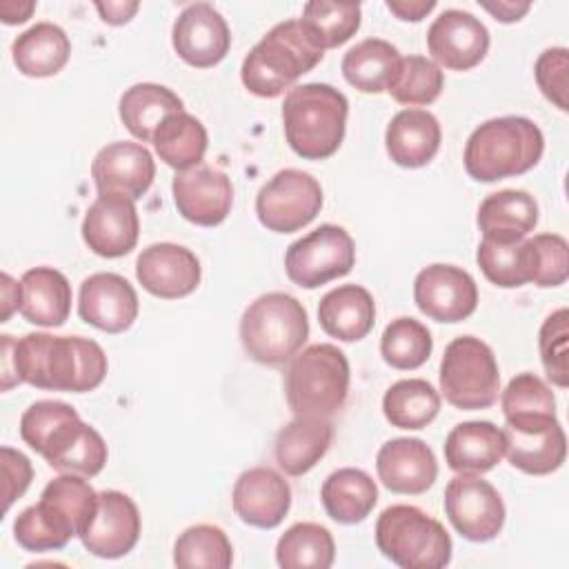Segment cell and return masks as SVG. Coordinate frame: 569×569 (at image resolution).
Listing matches in <instances>:
<instances>
[{"instance_id":"6da1fadb","label":"cell","mask_w":569,"mask_h":569,"mask_svg":"<svg viewBox=\"0 0 569 569\" xmlns=\"http://www.w3.org/2000/svg\"><path fill=\"white\" fill-rule=\"evenodd\" d=\"M2 391L27 382L38 389L84 393L107 376L102 347L82 336L27 333L20 340L2 336Z\"/></svg>"},{"instance_id":"7a4b0ae2","label":"cell","mask_w":569,"mask_h":569,"mask_svg":"<svg viewBox=\"0 0 569 569\" xmlns=\"http://www.w3.org/2000/svg\"><path fill=\"white\" fill-rule=\"evenodd\" d=\"M98 509V493L78 473L53 478L38 505L27 507L13 522V536L27 551H56L80 536Z\"/></svg>"},{"instance_id":"3957f363","label":"cell","mask_w":569,"mask_h":569,"mask_svg":"<svg viewBox=\"0 0 569 569\" xmlns=\"http://www.w3.org/2000/svg\"><path fill=\"white\" fill-rule=\"evenodd\" d=\"M322 56L325 49L300 20H284L251 47L242 60L240 78L253 96L276 98L311 71Z\"/></svg>"},{"instance_id":"277c9868","label":"cell","mask_w":569,"mask_h":569,"mask_svg":"<svg viewBox=\"0 0 569 569\" xmlns=\"http://www.w3.org/2000/svg\"><path fill=\"white\" fill-rule=\"evenodd\" d=\"M545 151L540 127L525 116L478 124L465 144V169L478 182H496L533 169Z\"/></svg>"},{"instance_id":"5b68a950","label":"cell","mask_w":569,"mask_h":569,"mask_svg":"<svg viewBox=\"0 0 569 569\" xmlns=\"http://www.w3.org/2000/svg\"><path fill=\"white\" fill-rule=\"evenodd\" d=\"M349 102L342 91L325 82L289 89L282 102V124L289 147L305 160H325L345 140Z\"/></svg>"},{"instance_id":"8992f818","label":"cell","mask_w":569,"mask_h":569,"mask_svg":"<svg viewBox=\"0 0 569 569\" xmlns=\"http://www.w3.org/2000/svg\"><path fill=\"white\" fill-rule=\"evenodd\" d=\"M309 338L307 309L284 291L256 298L240 318V342L247 356L260 365L291 360Z\"/></svg>"},{"instance_id":"52a82bcc","label":"cell","mask_w":569,"mask_h":569,"mask_svg":"<svg viewBox=\"0 0 569 569\" xmlns=\"http://www.w3.org/2000/svg\"><path fill=\"white\" fill-rule=\"evenodd\" d=\"M284 393L296 416L329 418L338 413L349 393V360L329 342L298 351L284 371Z\"/></svg>"},{"instance_id":"ba28073f","label":"cell","mask_w":569,"mask_h":569,"mask_svg":"<svg viewBox=\"0 0 569 569\" xmlns=\"http://www.w3.org/2000/svg\"><path fill=\"white\" fill-rule=\"evenodd\" d=\"M376 545L402 569H440L451 560V538L442 522L413 505H391L378 516Z\"/></svg>"},{"instance_id":"9c48e42d","label":"cell","mask_w":569,"mask_h":569,"mask_svg":"<svg viewBox=\"0 0 569 569\" xmlns=\"http://www.w3.org/2000/svg\"><path fill=\"white\" fill-rule=\"evenodd\" d=\"M440 391L458 409H487L498 400L500 371L487 342L476 336L453 338L440 362Z\"/></svg>"},{"instance_id":"30bf717a","label":"cell","mask_w":569,"mask_h":569,"mask_svg":"<svg viewBox=\"0 0 569 569\" xmlns=\"http://www.w3.org/2000/svg\"><path fill=\"white\" fill-rule=\"evenodd\" d=\"M356 264L353 238L338 224H320L291 242L284 253V269L293 284L316 289L347 276Z\"/></svg>"},{"instance_id":"8fae6325","label":"cell","mask_w":569,"mask_h":569,"mask_svg":"<svg viewBox=\"0 0 569 569\" xmlns=\"http://www.w3.org/2000/svg\"><path fill=\"white\" fill-rule=\"evenodd\" d=\"M320 209L322 187L311 173L300 169L278 171L256 196L260 224L276 233H293L307 227Z\"/></svg>"},{"instance_id":"7c38bea8","label":"cell","mask_w":569,"mask_h":569,"mask_svg":"<svg viewBox=\"0 0 569 569\" xmlns=\"http://www.w3.org/2000/svg\"><path fill=\"white\" fill-rule=\"evenodd\" d=\"M505 453L529 476H547L567 458V436L556 413H525L505 418Z\"/></svg>"},{"instance_id":"4fadbf2b","label":"cell","mask_w":569,"mask_h":569,"mask_svg":"<svg viewBox=\"0 0 569 569\" xmlns=\"http://www.w3.org/2000/svg\"><path fill=\"white\" fill-rule=\"evenodd\" d=\"M445 513L453 529L471 540H493L505 525V502L496 487L473 473H458L445 487Z\"/></svg>"},{"instance_id":"5bb4252c","label":"cell","mask_w":569,"mask_h":569,"mask_svg":"<svg viewBox=\"0 0 569 569\" xmlns=\"http://www.w3.org/2000/svg\"><path fill=\"white\" fill-rule=\"evenodd\" d=\"M413 300L436 322H460L476 311L478 287L471 273L456 264H429L413 280Z\"/></svg>"},{"instance_id":"9a60e30c","label":"cell","mask_w":569,"mask_h":569,"mask_svg":"<svg viewBox=\"0 0 569 569\" xmlns=\"http://www.w3.org/2000/svg\"><path fill=\"white\" fill-rule=\"evenodd\" d=\"M178 213L200 227L220 224L233 204V187L224 171L211 164H196L178 171L171 182Z\"/></svg>"},{"instance_id":"2e32d148","label":"cell","mask_w":569,"mask_h":569,"mask_svg":"<svg viewBox=\"0 0 569 569\" xmlns=\"http://www.w3.org/2000/svg\"><path fill=\"white\" fill-rule=\"evenodd\" d=\"M427 49L445 69L467 71L482 62L489 51L487 27L462 9H445L427 31Z\"/></svg>"},{"instance_id":"e0dca14e","label":"cell","mask_w":569,"mask_h":569,"mask_svg":"<svg viewBox=\"0 0 569 569\" xmlns=\"http://www.w3.org/2000/svg\"><path fill=\"white\" fill-rule=\"evenodd\" d=\"M171 42L176 53L191 67L207 69L218 64L229 47L231 33L222 13L209 2H193L173 22Z\"/></svg>"},{"instance_id":"ac0fdd59","label":"cell","mask_w":569,"mask_h":569,"mask_svg":"<svg viewBox=\"0 0 569 569\" xmlns=\"http://www.w3.org/2000/svg\"><path fill=\"white\" fill-rule=\"evenodd\" d=\"M140 538V511L136 502L116 489L98 493V509L80 540L98 558H120L129 553Z\"/></svg>"},{"instance_id":"d6986e66","label":"cell","mask_w":569,"mask_h":569,"mask_svg":"<svg viewBox=\"0 0 569 569\" xmlns=\"http://www.w3.org/2000/svg\"><path fill=\"white\" fill-rule=\"evenodd\" d=\"M138 233L136 204L120 193H98L82 220V240L102 258L127 256L136 247Z\"/></svg>"},{"instance_id":"ffe728a7","label":"cell","mask_w":569,"mask_h":569,"mask_svg":"<svg viewBox=\"0 0 569 569\" xmlns=\"http://www.w3.org/2000/svg\"><path fill=\"white\" fill-rule=\"evenodd\" d=\"M200 260L182 244L156 242L140 251L136 278L156 298H184L200 284Z\"/></svg>"},{"instance_id":"44dd1931","label":"cell","mask_w":569,"mask_h":569,"mask_svg":"<svg viewBox=\"0 0 569 569\" xmlns=\"http://www.w3.org/2000/svg\"><path fill=\"white\" fill-rule=\"evenodd\" d=\"M78 313L100 331L122 333L138 318V293L120 273L100 271L82 280Z\"/></svg>"},{"instance_id":"7402d4cb","label":"cell","mask_w":569,"mask_h":569,"mask_svg":"<svg viewBox=\"0 0 569 569\" xmlns=\"http://www.w3.org/2000/svg\"><path fill=\"white\" fill-rule=\"evenodd\" d=\"M156 176L153 156L138 142H111L91 162V178L98 193H120L131 200L142 198Z\"/></svg>"},{"instance_id":"603a6c76","label":"cell","mask_w":569,"mask_h":569,"mask_svg":"<svg viewBox=\"0 0 569 569\" xmlns=\"http://www.w3.org/2000/svg\"><path fill=\"white\" fill-rule=\"evenodd\" d=\"M231 502L242 522L258 529H273L291 507V489L271 467H251L238 476Z\"/></svg>"},{"instance_id":"cb8c5ba5","label":"cell","mask_w":569,"mask_h":569,"mask_svg":"<svg viewBox=\"0 0 569 569\" xmlns=\"http://www.w3.org/2000/svg\"><path fill=\"white\" fill-rule=\"evenodd\" d=\"M38 453L62 473L98 476L107 465V442L102 436L80 420L78 413L64 418L42 442Z\"/></svg>"},{"instance_id":"d4e9b609","label":"cell","mask_w":569,"mask_h":569,"mask_svg":"<svg viewBox=\"0 0 569 569\" xmlns=\"http://www.w3.org/2000/svg\"><path fill=\"white\" fill-rule=\"evenodd\" d=\"M376 471L389 491L418 496L433 485L438 462L425 440L393 438L378 449Z\"/></svg>"},{"instance_id":"484cf974","label":"cell","mask_w":569,"mask_h":569,"mask_svg":"<svg viewBox=\"0 0 569 569\" xmlns=\"http://www.w3.org/2000/svg\"><path fill=\"white\" fill-rule=\"evenodd\" d=\"M438 118L427 109H402L387 124L385 147L389 158L407 169L425 167L440 149Z\"/></svg>"},{"instance_id":"4316f807","label":"cell","mask_w":569,"mask_h":569,"mask_svg":"<svg viewBox=\"0 0 569 569\" xmlns=\"http://www.w3.org/2000/svg\"><path fill=\"white\" fill-rule=\"evenodd\" d=\"M322 331L342 342L362 340L376 322V302L360 284H340L327 291L318 305Z\"/></svg>"},{"instance_id":"83f0119b","label":"cell","mask_w":569,"mask_h":569,"mask_svg":"<svg viewBox=\"0 0 569 569\" xmlns=\"http://www.w3.org/2000/svg\"><path fill=\"white\" fill-rule=\"evenodd\" d=\"M505 456V436L489 420L456 425L445 440V460L456 473H485Z\"/></svg>"},{"instance_id":"f1b7e54d","label":"cell","mask_w":569,"mask_h":569,"mask_svg":"<svg viewBox=\"0 0 569 569\" xmlns=\"http://www.w3.org/2000/svg\"><path fill=\"white\" fill-rule=\"evenodd\" d=\"M331 440L333 425L327 418L296 416L276 436V462L284 473L302 476L320 462V458L329 451Z\"/></svg>"},{"instance_id":"f546056e","label":"cell","mask_w":569,"mask_h":569,"mask_svg":"<svg viewBox=\"0 0 569 569\" xmlns=\"http://www.w3.org/2000/svg\"><path fill=\"white\" fill-rule=\"evenodd\" d=\"M538 224V202L522 189L489 193L478 207V227L485 240L516 242Z\"/></svg>"},{"instance_id":"4dcf8cb0","label":"cell","mask_w":569,"mask_h":569,"mask_svg":"<svg viewBox=\"0 0 569 569\" xmlns=\"http://www.w3.org/2000/svg\"><path fill=\"white\" fill-rule=\"evenodd\" d=\"M20 313L27 322L40 327H60L71 311V284L53 267H33L22 273Z\"/></svg>"},{"instance_id":"1f68e13d","label":"cell","mask_w":569,"mask_h":569,"mask_svg":"<svg viewBox=\"0 0 569 569\" xmlns=\"http://www.w3.org/2000/svg\"><path fill=\"white\" fill-rule=\"evenodd\" d=\"M71 56L69 36L53 22H36L11 44L13 64L22 76H56Z\"/></svg>"},{"instance_id":"d6a6232c","label":"cell","mask_w":569,"mask_h":569,"mask_svg":"<svg viewBox=\"0 0 569 569\" xmlns=\"http://www.w3.org/2000/svg\"><path fill=\"white\" fill-rule=\"evenodd\" d=\"M327 516L340 525L362 522L378 502L373 478L356 467H342L327 476L320 489Z\"/></svg>"},{"instance_id":"836d02e7","label":"cell","mask_w":569,"mask_h":569,"mask_svg":"<svg viewBox=\"0 0 569 569\" xmlns=\"http://www.w3.org/2000/svg\"><path fill=\"white\" fill-rule=\"evenodd\" d=\"M120 120L142 142H151L160 122L182 109V100L169 87L156 82H140L120 96Z\"/></svg>"},{"instance_id":"e575fe53","label":"cell","mask_w":569,"mask_h":569,"mask_svg":"<svg viewBox=\"0 0 569 569\" xmlns=\"http://www.w3.org/2000/svg\"><path fill=\"white\" fill-rule=\"evenodd\" d=\"M476 260L485 278L502 289L533 282L538 269V251L531 238L516 242H493L482 238L476 251Z\"/></svg>"},{"instance_id":"d590c367","label":"cell","mask_w":569,"mask_h":569,"mask_svg":"<svg viewBox=\"0 0 569 569\" xmlns=\"http://www.w3.org/2000/svg\"><path fill=\"white\" fill-rule=\"evenodd\" d=\"M400 62L398 49L382 38H367L351 47L342 58L345 80L362 93L387 91Z\"/></svg>"},{"instance_id":"8d00e7d4","label":"cell","mask_w":569,"mask_h":569,"mask_svg":"<svg viewBox=\"0 0 569 569\" xmlns=\"http://www.w3.org/2000/svg\"><path fill=\"white\" fill-rule=\"evenodd\" d=\"M151 142L164 164L184 171L202 162L209 138L204 124L196 116L178 111L160 122Z\"/></svg>"},{"instance_id":"74e56055","label":"cell","mask_w":569,"mask_h":569,"mask_svg":"<svg viewBox=\"0 0 569 569\" xmlns=\"http://www.w3.org/2000/svg\"><path fill=\"white\" fill-rule=\"evenodd\" d=\"M385 418L398 429H422L440 411V393L422 378L393 382L382 398Z\"/></svg>"},{"instance_id":"f35d334b","label":"cell","mask_w":569,"mask_h":569,"mask_svg":"<svg viewBox=\"0 0 569 569\" xmlns=\"http://www.w3.org/2000/svg\"><path fill=\"white\" fill-rule=\"evenodd\" d=\"M336 542L327 527L318 522L291 525L276 545V560L284 569H327L333 565Z\"/></svg>"},{"instance_id":"ab89813d","label":"cell","mask_w":569,"mask_h":569,"mask_svg":"<svg viewBox=\"0 0 569 569\" xmlns=\"http://www.w3.org/2000/svg\"><path fill=\"white\" fill-rule=\"evenodd\" d=\"M433 349V338L429 329L416 318L391 320L380 338L382 360L393 369H418L422 367Z\"/></svg>"},{"instance_id":"60d3db41","label":"cell","mask_w":569,"mask_h":569,"mask_svg":"<svg viewBox=\"0 0 569 569\" xmlns=\"http://www.w3.org/2000/svg\"><path fill=\"white\" fill-rule=\"evenodd\" d=\"M173 562L182 569H227L233 562V549L220 527L193 525L178 536L173 545Z\"/></svg>"},{"instance_id":"b9f144b4","label":"cell","mask_w":569,"mask_h":569,"mask_svg":"<svg viewBox=\"0 0 569 569\" xmlns=\"http://www.w3.org/2000/svg\"><path fill=\"white\" fill-rule=\"evenodd\" d=\"M300 22L313 33L322 49L345 44L360 29V2L313 0L302 9Z\"/></svg>"},{"instance_id":"7bdbcfd3","label":"cell","mask_w":569,"mask_h":569,"mask_svg":"<svg viewBox=\"0 0 569 569\" xmlns=\"http://www.w3.org/2000/svg\"><path fill=\"white\" fill-rule=\"evenodd\" d=\"M445 84L440 67L425 56H405L398 62V69L387 87L389 96L409 107L431 104Z\"/></svg>"},{"instance_id":"ee69618b","label":"cell","mask_w":569,"mask_h":569,"mask_svg":"<svg viewBox=\"0 0 569 569\" xmlns=\"http://www.w3.org/2000/svg\"><path fill=\"white\" fill-rule=\"evenodd\" d=\"M538 347H540V360L545 367L547 378L558 385H569V311L558 309L540 327L538 333Z\"/></svg>"},{"instance_id":"f6af8a7d","label":"cell","mask_w":569,"mask_h":569,"mask_svg":"<svg viewBox=\"0 0 569 569\" xmlns=\"http://www.w3.org/2000/svg\"><path fill=\"white\" fill-rule=\"evenodd\" d=\"M500 405L505 418L525 413H556L553 391L542 378L529 371L518 373L509 380L507 389L500 396Z\"/></svg>"},{"instance_id":"bcb514c9","label":"cell","mask_w":569,"mask_h":569,"mask_svg":"<svg viewBox=\"0 0 569 569\" xmlns=\"http://www.w3.org/2000/svg\"><path fill=\"white\" fill-rule=\"evenodd\" d=\"M78 413L71 405L62 400H38L20 418V438L38 451L47 436L69 416Z\"/></svg>"},{"instance_id":"7dc6e473","label":"cell","mask_w":569,"mask_h":569,"mask_svg":"<svg viewBox=\"0 0 569 569\" xmlns=\"http://www.w3.org/2000/svg\"><path fill=\"white\" fill-rule=\"evenodd\" d=\"M538 251V269L533 284L538 287H558L569 276V247L567 240L558 233H538L531 238Z\"/></svg>"},{"instance_id":"c3c4849f","label":"cell","mask_w":569,"mask_h":569,"mask_svg":"<svg viewBox=\"0 0 569 569\" xmlns=\"http://www.w3.org/2000/svg\"><path fill=\"white\" fill-rule=\"evenodd\" d=\"M567 71H569V51L565 47L545 49L533 67L536 82L547 100H551L560 111L569 109L567 102Z\"/></svg>"},{"instance_id":"681fc988","label":"cell","mask_w":569,"mask_h":569,"mask_svg":"<svg viewBox=\"0 0 569 569\" xmlns=\"http://www.w3.org/2000/svg\"><path fill=\"white\" fill-rule=\"evenodd\" d=\"M0 462H2V476H4V511H9L13 500L29 489L33 478V467L22 451H16L11 447L0 449Z\"/></svg>"},{"instance_id":"f907efd6","label":"cell","mask_w":569,"mask_h":569,"mask_svg":"<svg viewBox=\"0 0 569 569\" xmlns=\"http://www.w3.org/2000/svg\"><path fill=\"white\" fill-rule=\"evenodd\" d=\"M387 9L396 13L400 20H411L418 22L422 20L429 11L436 9V0H389Z\"/></svg>"},{"instance_id":"816d5d0a","label":"cell","mask_w":569,"mask_h":569,"mask_svg":"<svg viewBox=\"0 0 569 569\" xmlns=\"http://www.w3.org/2000/svg\"><path fill=\"white\" fill-rule=\"evenodd\" d=\"M480 7L487 9L500 22H516V20H520L531 9V2L498 0V2H480Z\"/></svg>"},{"instance_id":"f5cc1de1","label":"cell","mask_w":569,"mask_h":569,"mask_svg":"<svg viewBox=\"0 0 569 569\" xmlns=\"http://www.w3.org/2000/svg\"><path fill=\"white\" fill-rule=\"evenodd\" d=\"M138 2H96L100 18L109 24H124L138 11Z\"/></svg>"},{"instance_id":"db71d44e","label":"cell","mask_w":569,"mask_h":569,"mask_svg":"<svg viewBox=\"0 0 569 569\" xmlns=\"http://www.w3.org/2000/svg\"><path fill=\"white\" fill-rule=\"evenodd\" d=\"M2 313H0V322H7L9 316L13 313V309H20V300H22V284H18L9 273H2Z\"/></svg>"},{"instance_id":"11a10c76","label":"cell","mask_w":569,"mask_h":569,"mask_svg":"<svg viewBox=\"0 0 569 569\" xmlns=\"http://www.w3.org/2000/svg\"><path fill=\"white\" fill-rule=\"evenodd\" d=\"M36 9V2H2L0 4V18L4 24H18V22H24L31 11Z\"/></svg>"}]
</instances>
